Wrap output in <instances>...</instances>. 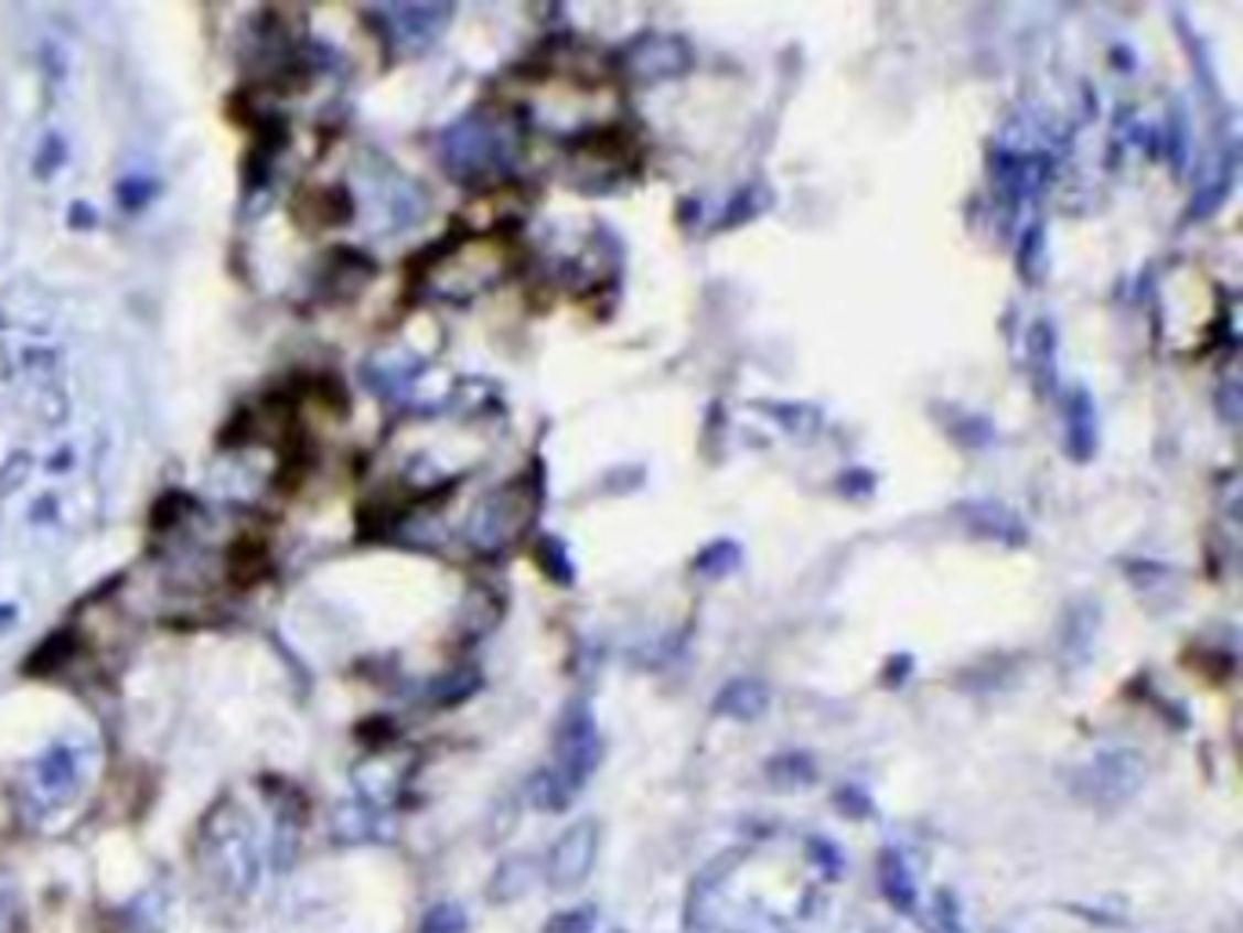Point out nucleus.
Listing matches in <instances>:
<instances>
[{
	"instance_id": "nucleus-5",
	"label": "nucleus",
	"mask_w": 1243,
	"mask_h": 933,
	"mask_svg": "<svg viewBox=\"0 0 1243 933\" xmlns=\"http://www.w3.org/2000/svg\"><path fill=\"white\" fill-rule=\"evenodd\" d=\"M879 882H882V893H887L890 904H898V912H912L915 908V887H912V876L904 871L901 857L898 854H882L879 857Z\"/></svg>"
},
{
	"instance_id": "nucleus-4",
	"label": "nucleus",
	"mask_w": 1243,
	"mask_h": 933,
	"mask_svg": "<svg viewBox=\"0 0 1243 933\" xmlns=\"http://www.w3.org/2000/svg\"><path fill=\"white\" fill-rule=\"evenodd\" d=\"M767 708H770V689L762 686L759 678H733L719 697H715V711L737 722H756Z\"/></svg>"
},
{
	"instance_id": "nucleus-2",
	"label": "nucleus",
	"mask_w": 1243,
	"mask_h": 933,
	"mask_svg": "<svg viewBox=\"0 0 1243 933\" xmlns=\"http://www.w3.org/2000/svg\"><path fill=\"white\" fill-rule=\"evenodd\" d=\"M1145 781V759L1138 751H1105L1072 776V792L1091 806H1119Z\"/></svg>"
},
{
	"instance_id": "nucleus-10",
	"label": "nucleus",
	"mask_w": 1243,
	"mask_h": 933,
	"mask_svg": "<svg viewBox=\"0 0 1243 933\" xmlns=\"http://www.w3.org/2000/svg\"><path fill=\"white\" fill-rule=\"evenodd\" d=\"M11 912H15V904H8V897L0 893V933L11 930Z\"/></svg>"
},
{
	"instance_id": "nucleus-6",
	"label": "nucleus",
	"mask_w": 1243,
	"mask_h": 933,
	"mask_svg": "<svg viewBox=\"0 0 1243 933\" xmlns=\"http://www.w3.org/2000/svg\"><path fill=\"white\" fill-rule=\"evenodd\" d=\"M1094 438H1097V423H1094L1091 398H1086L1083 390H1075V398L1069 405V446H1072L1075 457H1080V460L1091 457Z\"/></svg>"
},
{
	"instance_id": "nucleus-8",
	"label": "nucleus",
	"mask_w": 1243,
	"mask_h": 933,
	"mask_svg": "<svg viewBox=\"0 0 1243 933\" xmlns=\"http://www.w3.org/2000/svg\"><path fill=\"white\" fill-rule=\"evenodd\" d=\"M594 930V908H569L558 912L544 933H591Z\"/></svg>"
},
{
	"instance_id": "nucleus-7",
	"label": "nucleus",
	"mask_w": 1243,
	"mask_h": 933,
	"mask_svg": "<svg viewBox=\"0 0 1243 933\" xmlns=\"http://www.w3.org/2000/svg\"><path fill=\"white\" fill-rule=\"evenodd\" d=\"M770 776L792 792V787H803L814 781L817 770H814V762H810V755H781L770 765Z\"/></svg>"
},
{
	"instance_id": "nucleus-9",
	"label": "nucleus",
	"mask_w": 1243,
	"mask_h": 933,
	"mask_svg": "<svg viewBox=\"0 0 1243 933\" xmlns=\"http://www.w3.org/2000/svg\"><path fill=\"white\" fill-rule=\"evenodd\" d=\"M740 857H744V849H729V854H722L719 860H711V865L700 871V879L693 882V893H697V897H700V893H708V890L715 887V882H722V879H726V871H729V868L740 865Z\"/></svg>"
},
{
	"instance_id": "nucleus-1",
	"label": "nucleus",
	"mask_w": 1243,
	"mask_h": 933,
	"mask_svg": "<svg viewBox=\"0 0 1243 933\" xmlns=\"http://www.w3.org/2000/svg\"><path fill=\"white\" fill-rule=\"evenodd\" d=\"M555 755H558L555 776H547V784H551V792H558V806H561L594 770H599V762H602L599 726H594L591 711L583 708V704L580 708H572L566 715V722H561Z\"/></svg>"
},
{
	"instance_id": "nucleus-3",
	"label": "nucleus",
	"mask_w": 1243,
	"mask_h": 933,
	"mask_svg": "<svg viewBox=\"0 0 1243 933\" xmlns=\"http://www.w3.org/2000/svg\"><path fill=\"white\" fill-rule=\"evenodd\" d=\"M599 846H602V828L594 817L569 824V828L558 835V843L551 846V857H547V882H551L555 890H577L580 882L591 876L594 860H599Z\"/></svg>"
}]
</instances>
